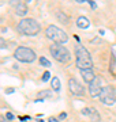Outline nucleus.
Wrapping results in <instances>:
<instances>
[{"label": "nucleus", "mask_w": 116, "mask_h": 122, "mask_svg": "<svg viewBox=\"0 0 116 122\" xmlns=\"http://www.w3.org/2000/svg\"><path fill=\"white\" fill-rule=\"evenodd\" d=\"M75 53V65L78 69H92L93 68V60L90 57V53L87 52V49L83 45L78 44L74 49Z\"/></svg>", "instance_id": "nucleus-1"}, {"label": "nucleus", "mask_w": 116, "mask_h": 122, "mask_svg": "<svg viewBox=\"0 0 116 122\" xmlns=\"http://www.w3.org/2000/svg\"><path fill=\"white\" fill-rule=\"evenodd\" d=\"M18 31L23 35L33 37V35H37L41 31V26L33 18H23L18 23Z\"/></svg>", "instance_id": "nucleus-2"}, {"label": "nucleus", "mask_w": 116, "mask_h": 122, "mask_svg": "<svg viewBox=\"0 0 116 122\" xmlns=\"http://www.w3.org/2000/svg\"><path fill=\"white\" fill-rule=\"evenodd\" d=\"M49 52H51V54H52V57H53L55 60L62 62V64H67V62L71 61V53H70V50L66 49L60 44H52L49 46Z\"/></svg>", "instance_id": "nucleus-3"}, {"label": "nucleus", "mask_w": 116, "mask_h": 122, "mask_svg": "<svg viewBox=\"0 0 116 122\" xmlns=\"http://www.w3.org/2000/svg\"><path fill=\"white\" fill-rule=\"evenodd\" d=\"M45 34L48 37L51 41H53L55 44H66L68 41V35L66 31H63L60 27L55 26V25H51V26L46 27V30H45Z\"/></svg>", "instance_id": "nucleus-4"}, {"label": "nucleus", "mask_w": 116, "mask_h": 122, "mask_svg": "<svg viewBox=\"0 0 116 122\" xmlns=\"http://www.w3.org/2000/svg\"><path fill=\"white\" fill-rule=\"evenodd\" d=\"M14 57H15L19 62H33V61L36 60V53H34V50H31L30 48L19 46V48L15 49Z\"/></svg>", "instance_id": "nucleus-5"}, {"label": "nucleus", "mask_w": 116, "mask_h": 122, "mask_svg": "<svg viewBox=\"0 0 116 122\" xmlns=\"http://www.w3.org/2000/svg\"><path fill=\"white\" fill-rule=\"evenodd\" d=\"M100 100L103 102L104 105L107 106H111L116 102V91L111 86H107V87H103L101 90V94H100Z\"/></svg>", "instance_id": "nucleus-6"}, {"label": "nucleus", "mask_w": 116, "mask_h": 122, "mask_svg": "<svg viewBox=\"0 0 116 122\" xmlns=\"http://www.w3.org/2000/svg\"><path fill=\"white\" fill-rule=\"evenodd\" d=\"M68 90H70V92L74 94V95H78V96L85 95V88H83V86L74 77L68 79Z\"/></svg>", "instance_id": "nucleus-7"}, {"label": "nucleus", "mask_w": 116, "mask_h": 122, "mask_svg": "<svg viewBox=\"0 0 116 122\" xmlns=\"http://www.w3.org/2000/svg\"><path fill=\"white\" fill-rule=\"evenodd\" d=\"M10 5L15 10V14L19 16H25L27 14V5L23 0H10Z\"/></svg>", "instance_id": "nucleus-8"}, {"label": "nucleus", "mask_w": 116, "mask_h": 122, "mask_svg": "<svg viewBox=\"0 0 116 122\" xmlns=\"http://www.w3.org/2000/svg\"><path fill=\"white\" fill-rule=\"evenodd\" d=\"M101 90H103V87H101V79L98 77V76H96V79L89 84V94H90V96H92V98L100 96Z\"/></svg>", "instance_id": "nucleus-9"}, {"label": "nucleus", "mask_w": 116, "mask_h": 122, "mask_svg": "<svg viewBox=\"0 0 116 122\" xmlns=\"http://www.w3.org/2000/svg\"><path fill=\"white\" fill-rule=\"evenodd\" d=\"M81 114H82V115H86V117H89L92 122H100L101 121L100 113H98L94 107H85V109L81 110Z\"/></svg>", "instance_id": "nucleus-10"}, {"label": "nucleus", "mask_w": 116, "mask_h": 122, "mask_svg": "<svg viewBox=\"0 0 116 122\" xmlns=\"http://www.w3.org/2000/svg\"><path fill=\"white\" fill-rule=\"evenodd\" d=\"M81 75H82V79L85 80V83L90 84L96 79V73L93 72V69H83L81 71Z\"/></svg>", "instance_id": "nucleus-11"}, {"label": "nucleus", "mask_w": 116, "mask_h": 122, "mask_svg": "<svg viewBox=\"0 0 116 122\" xmlns=\"http://www.w3.org/2000/svg\"><path fill=\"white\" fill-rule=\"evenodd\" d=\"M55 15H56V18H58L59 22L64 23V25H67L68 20H70L68 15H67V14H64V12L62 11V10H56V11H55Z\"/></svg>", "instance_id": "nucleus-12"}, {"label": "nucleus", "mask_w": 116, "mask_h": 122, "mask_svg": "<svg viewBox=\"0 0 116 122\" xmlns=\"http://www.w3.org/2000/svg\"><path fill=\"white\" fill-rule=\"evenodd\" d=\"M89 25H90V22L86 16H79L76 19V26L79 27V29H87Z\"/></svg>", "instance_id": "nucleus-13"}, {"label": "nucleus", "mask_w": 116, "mask_h": 122, "mask_svg": "<svg viewBox=\"0 0 116 122\" xmlns=\"http://www.w3.org/2000/svg\"><path fill=\"white\" fill-rule=\"evenodd\" d=\"M51 84H52V90L56 92L60 91V80H59V77H52V81H51Z\"/></svg>", "instance_id": "nucleus-14"}, {"label": "nucleus", "mask_w": 116, "mask_h": 122, "mask_svg": "<svg viewBox=\"0 0 116 122\" xmlns=\"http://www.w3.org/2000/svg\"><path fill=\"white\" fill-rule=\"evenodd\" d=\"M38 96H40L41 99H44V98H52L53 94H52L51 90H42V91L38 92Z\"/></svg>", "instance_id": "nucleus-15"}, {"label": "nucleus", "mask_w": 116, "mask_h": 122, "mask_svg": "<svg viewBox=\"0 0 116 122\" xmlns=\"http://www.w3.org/2000/svg\"><path fill=\"white\" fill-rule=\"evenodd\" d=\"M40 64H41L42 66H46V68L52 65V64L49 62V60H48V58H45V57H40Z\"/></svg>", "instance_id": "nucleus-16"}, {"label": "nucleus", "mask_w": 116, "mask_h": 122, "mask_svg": "<svg viewBox=\"0 0 116 122\" xmlns=\"http://www.w3.org/2000/svg\"><path fill=\"white\" fill-rule=\"evenodd\" d=\"M49 79H51V72H49V71H45L44 73H42V79H41V80H42V81H48Z\"/></svg>", "instance_id": "nucleus-17"}, {"label": "nucleus", "mask_w": 116, "mask_h": 122, "mask_svg": "<svg viewBox=\"0 0 116 122\" xmlns=\"http://www.w3.org/2000/svg\"><path fill=\"white\" fill-rule=\"evenodd\" d=\"M7 46H8V42H7V41H6V39H3V38H0V48H7Z\"/></svg>", "instance_id": "nucleus-18"}, {"label": "nucleus", "mask_w": 116, "mask_h": 122, "mask_svg": "<svg viewBox=\"0 0 116 122\" xmlns=\"http://www.w3.org/2000/svg\"><path fill=\"white\" fill-rule=\"evenodd\" d=\"M86 1L89 3V4H90V7H92L93 10H96V8H97V4H96V1H93V0H86Z\"/></svg>", "instance_id": "nucleus-19"}, {"label": "nucleus", "mask_w": 116, "mask_h": 122, "mask_svg": "<svg viewBox=\"0 0 116 122\" xmlns=\"http://www.w3.org/2000/svg\"><path fill=\"white\" fill-rule=\"evenodd\" d=\"M6 118H7L8 121H12V119H14V114H12V113H8V111H7V113H6Z\"/></svg>", "instance_id": "nucleus-20"}, {"label": "nucleus", "mask_w": 116, "mask_h": 122, "mask_svg": "<svg viewBox=\"0 0 116 122\" xmlns=\"http://www.w3.org/2000/svg\"><path fill=\"white\" fill-rule=\"evenodd\" d=\"M66 117H67V113H60V115H59V119H66Z\"/></svg>", "instance_id": "nucleus-21"}, {"label": "nucleus", "mask_w": 116, "mask_h": 122, "mask_svg": "<svg viewBox=\"0 0 116 122\" xmlns=\"http://www.w3.org/2000/svg\"><path fill=\"white\" fill-rule=\"evenodd\" d=\"M0 122H11V121H8L6 117H1V115H0Z\"/></svg>", "instance_id": "nucleus-22"}, {"label": "nucleus", "mask_w": 116, "mask_h": 122, "mask_svg": "<svg viewBox=\"0 0 116 122\" xmlns=\"http://www.w3.org/2000/svg\"><path fill=\"white\" fill-rule=\"evenodd\" d=\"M14 92V88H7L6 90V94H12Z\"/></svg>", "instance_id": "nucleus-23"}, {"label": "nucleus", "mask_w": 116, "mask_h": 122, "mask_svg": "<svg viewBox=\"0 0 116 122\" xmlns=\"http://www.w3.org/2000/svg\"><path fill=\"white\" fill-rule=\"evenodd\" d=\"M48 122H59V121H58V119H56V118L51 117V118H49V119H48Z\"/></svg>", "instance_id": "nucleus-24"}, {"label": "nucleus", "mask_w": 116, "mask_h": 122, "mask_svg": "<svg viewBox=\"0 0 116 122\" xmlns=\"http://www.w3.org/2000/svg\"><path fill=\"white\" fill-rule=\"evenodd\" d=\"M26 1H27V3H29V1H33V0H26Z\"/></svg>", "instance_id": "nucleus-25"}, {"label": "nucleus", "mask_w": 116, "mask_h": 122, "mask_svg": "<svg viewBox=\"0 0 116 122\" xmlns=\"http://www.w3.org/2000/svg\"><path fill=\"white\" fill-rule=\"evenodd\" d=\"M38 122H44V121H42V119H40V121H38Z\"/></svg>", "instance_id": "nucleus-26"}]
</instances>
